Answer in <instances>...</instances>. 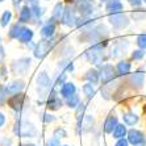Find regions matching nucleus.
Instances as JSON below:
<instances>
[{
    "instance_id": "obj_2",
    "label": "nucleus",
    "mask_w": 146,
    "mask_h": 146,
    "mask_svg": "<svg viewBox=\"0 0 146 146\" xmlns=\"http://www.w3.org/2000/svg\"><path fill=\"white\" fill-rule=\"evenodd\" d=\"M103 48H104L103 44L94 45L90 50H87L86 58H87L91 63H94V65H99V63L103 61Z\"/></svg>"
},
{
    "instance_id": "obj_36",
    "label": "nucleus",
    "mask_w": 146,
    "mask_h": 146,
    "mask_svg": "<svg viewBox=\"0 0 146 146\" xmlns=\"http://www.w3.org/2000/svg\"><path fill=\"white\" fill-rule=\"evenodd\" d=\"M46 146H61V142H59V139L57 137H53L50 141H48Z\"/></svg>"
},
{
    "instance_id": "obj_8",
    "label": "nucleus",
    "mask_w": 146,
    "mask_h": 146,
    "mask_svg": "<svg viewBox=\"0 0 146 146\" xmlns=\"http://www.w3.org/2000/svg\"><path fill=\"white\" fill-rule=\"evenodd\" d=\"M117 125H119L117 117H116V115L111 113V115H109L108 117L106 119V121H104L103 129H104V132H106V133H113V130L116 129V126H117Z\"/></svg>"
},
{
    "instance_id": "obj_4",
    "label": "nucleus",
    "mask_w": 146,
    "mask_h": 146,
    "mask_svg": "<svg viewBox=\"0 0 146 146\" xmlns=\"http://www.w3.org/2000/svg\"><path fill=\"white\" fill-rule=\"evenodd\" d=\"M99 72H100V82H102L103 84L109 83V82L113 80L116 76L115 68H113L112 65H103Z\"/></svg>"
},
{
    "instance_id": "obj_28",
    "label": "nucleus",
    "mask_w": 146,
    "mask_h": 146,
    "mask_svg": "<svg viewBox=\"0 0 146 146\" xmlns=\"http://www.w3.org/2000/svg\"><path fill=\"white\" fill-rule=\"evenodd\" d=\"M17 63H19V68H17L16 71L25 72L27 71V68L31 66V58H23V59H20Z\"/></svg>"
},
{
    "instance_id": "obj_25",
    "label": "nucleus",
    "mask_w": 146,
    "mask_h": 146,
    "mask_svg": "<svg viewBox=\"0 0 146 146\" xmlns=\"http://www.w3.org/2000/svg\"><path fill=\"white\" fill-rule=\"evenodd\" d=\"M32 38H33V31H32V29H28V28H24V31L20 34L19 40H20L21 42L27 44V42H31Z\"/></svg>"
},
{
    "instance_id": "obj_16",
    "label": "nucleus",
    "mask_w": 146,
    "mask_h": 146,
    "mask_svg": "<svg viewBox=\"0 0 146 146\" xmlns=\"http://www.w3.org/2000/svg\"><path fill=\"white\" fill-rule=\"evenodd\" d=\"M32 17V8H29V5H25V7L21 8L20 11V16H19V23H28Z\"/></svg>"
},
{
    "instance_id": "obj_44",
    "label": "nucleus",
    "mask_w": 146,
    "mask_h": 146,
    "mask_svg": "<svg viewBox=\"0 0 146 146\" xmlns=\"http://www.w3.org/2000/svg\"><path fill=\"white\" fill-rule=\"evenodd\" d=\"M24 146H36V145H32V143H29V145H24Z\"/></svg>"
},
{
    "instance_id": "obj_46",
    "label": "nucleus",
    "mask_w": 146,
    "mask_h": 146,
    "mask_svg": "<svg viewBox=\"0 0 146 146\" xmlns=\"http://www.w3.org/2000/svg\"><path fill=\"white\" fill-rule=\"evenodd\" d=\"M1 1H4V0H0V3H1Z\"/></svg>"
},
{
    "instance_id": "obj_14",
    "label": "nucleus",
    "mask_w": 146,
    "mask_h": 146,
    "mask_svg": "<svg viewBox=\"0 0 146 146\" xmlns=\"http://www.w3.org/2000/svg\"><path fill=\"white\" fill-rule=\"evenodd\" d=\"M130 82L133 83V86H134L136 88H141L143 86V82H145V74H143L141 70L134 72V74L130 76Z\"/></svg>"
},
{
    "instance_id": "obj_32",
    "label": "nucleus",
    "mask_w": 146,
    "mask_h": 146,
    "mask_svg": "<svg viewBox=\"0 0 146 146\" xmlns=\"http://www.w3.org/2000/svg\"><path fill=\"white\" fill-rule=\"evenodd\" d=\"M54 137H57V138H65V137H67V132L63 128H58V129L54 130Z\"/></svg>"
},
{
    "instance_id": "obj_31",
    "label": "nucleus",
    "mask_w": 146,
    "mask_h": 146,
    "mask_svg": "<svg viewBox=\"0 0 146 146\" xmlns=\"http://www.w3.org/2000/svg\"><path fill=\"white\" fill-rule=\"evenodd\" d=\"M137 45L139 49H146V34H139L137 37Z\"/></svg>"
},
{
    "instance_id": "obj_18",
    "label": "nucleus",
    "mask_w": 146,
    "mask_h": 146,
    "mask_svg": "<svg viewBox=\"0 0 146 146\" xmlns=\"http://www.w3.org/2000/svg\"><path fill=\"white\" fill-rule=\"evenodd\" d=\"M122 120H124L126 125H136L139 119L134 112H125L122 115Z\"/></svg>"
},
{
    "instance_id": "obj_24",
    "label": "nucleus",
    "mask_w": 146,
    "mask_h": 146,
    "mask_svg": "<svg viewBox=\"0 0 146 146\" xmlns=\"http://www.w3.org/2000/svg\"><path fill=\"white\" fill-rule=\"evenodd\" d=\"M65 8L61 3H57L54 7V11H53V20H58L62 21V17H63V12H65Z\"/></svg>"
},
{
    "instance_id": "obj_11",
    "label": "nucleus",
    "mask_w": 146,
    "mask_h": 146,
    "mask_svg": "<svg viewBox=\"0 0 146 146\" xmlns=\"http://www.w3.org/2000/svg\"><path fill=\"white\" fill-rule=\"evenodd\" d=\"M59 107H62V100L58 98L55 91L53 90V91L50 92V96H49V100H48V108L55 111V109H58Z\"/></svg>"
},
{
    "instance_id": "obj_9",
    "label": "nucleus",
    "mask_w": 146,
    "mask_h": 146,
    "mask_svg": "<svg viewBox=\"0 0 146 146\" xmlns=\"http://www.w3.org/2000/svg\"><path fill=\"white\" fill-rule=\"evenodd\" d=\"M94 117L92 116H84L83 119H82V121L78 122V126H79V132L82 133H86L88 132V130H91L92 128H94Z\"/></svg>"
},
{
    "instance_id": "obj_12",
    "label": "nucleus",
    "mask_w": 146,
    "mask_h": 146,
    "mask_svg": "<svg viewBox=\"0 0 146 146\" xmlns=\"http://www.w3.org/2000/svg\"><path fill=\"white\" fill-rule=\"evenodd\" d=\"M24 87H25L24 82L23 80H16V82H13V83L8 84L7 88H5V91H7L8 95H16V94H19Z\"/></svg>"
},
{
    "instance_id": "obj_37",
    "label": "nucleus",
    "mask_w": 146,
    "mask_h": 146,
    "mask_svg": "<svg viewBox=\"0 0 146 146\" xmlns=\"http://www.w3.org/2000/svg\"><path fill=\"white\" fill-rule=\"evenodd\" d=\"M42 119H44L45 122H53L55 120V117L54 116H51V115H49V113H44V117H42Z\"/></svg>"
},
{
    "instance_id": "obj_6",
    "label": "nucleus",
    "mask_w": 146,
    "mask_h": 146,
    "mask_svg": "<svg viewBox=\"0 0 146 146\" xmlns=\"http://www.w3.org/2000/svg\"><path fill=\"white\" fill-rule=\"evenodd\" d=\"M128 141H129V143L136 146L142 145V143H145V136H143V133L141 130L130 129L128 132Z\"/></svg>"
},
{
    "instance_id": "obj_3",
    "label": "nucleus",
    "mask_w": 146,
    "mask_h": 146,
    "mask_svg": "<svg viewBox=\"0 0 146 146\" xmlns=\"http://www.w3.org/2000/svg\"><path fill=\"white\" fill-rule=\"evenodd\" d=\"M53 45H54V42H51L50 38H49V40L40 41V42L36 45V48H34V55H36V58L42 59V58L50 51V49L53 48Z\"/></svg>"
},
{
    "instance_id": "obj_15",
    "label": "nucleus",
    "mask_w": 146,
    "mask_h": 146,
    "mask_svg": "<svg viewBox=\"0 0 146 146\" xmlns=\"http://www.w3.org/2000/svg\"><path fill=\"white\" fill-rule=\"evenodd\" d=\"M107 11L109 13H120L122 11V3L120 0H109L107 4Z\"/></svg>"
},
{
    "instance_id": "obj_27",
    "label": "nucleus",
    "mask_w": 146,
    "mask_h": 146,
    "mask_svg": "<svg viewBox=\"0 0 146 146\" xmlns=\"http://www.w3.org/2000/svg\"><path fill=\"white\" fill-rule=\"evenodd\" d=\"M23 31H24V28H23L20 24H19V23H17V24H15L13 27L11 28L9 36L12 38H17V40H19V37H20V34L23 33Z\"/></svg>"
},
{
    "instance_id": "obj_38",
    "label": "nucleus",
    "mask_w": 146,
    "mask_h": 146,
    "mask_svg": "<svg viewBox=\"0 0 146 146\" xmlns=\"http://www.w3.org/2000/svg\"><path fill=\"white\" fill-rule=\"evenodd\" d=\"M115 146H129V141L125 138H120L117 142H116Z\"/></svg>"
},
{
    "instance_id": "obj_10",
    "label": "nucleus",
    "mask_w": 146,
    "mask_h": 146,
    "mask_svg": "<svg viewBox=\"0 0 146 146\" xmlns=\"http://www.w3.org/2000/svg\"><path fill=\"white\" fill-rule=\"evenodd\" d=\"M75 21H76V19H75L74 11H72L70 7L65 8L63 17H62V23H63L65 25H67V27H72V25L75 24Z\"/></svg>"
},
{
    "instance_id": "obj_35",
    "label": "nucleus",
    "mask_w": 146,
    "mask_h": 146,
    "mask_svg": "<svg viewBox=\"0 0 146 146\" xmlns=\"http://www.w3.org/2000/svg\"><path fill=\"white\" fill-rule=\"evenodd\" d=\"M143 55H145V53L142 51V49H141V50H134L132 54V58L136 59V61H138V59H142Z\"/></svg>"
},
{
    "instance_id": "obj_48",
    "label": "nucleus",
    "mask_w": 146,
    "mask_h": 146,
    "mask_svg": "<svg viewBox=\"0 0 146 146\" xmlns=\"http://www.w3.org/2000/svg\"><path fill=\"white\" fill-rule=\"evenodd\" d=\"M63 146H67V145H63Z\"/></svg>"
},
{
    "instance_id": "obj_34",
    "label": "nucleus",
    "mask_w": 146,
    "mask_h": 146,
    "mask_svg": "<svg viewBox=\"0 0 146 146\" xmlns=\"http://www.w3.org/2000/svg\"><path fill=\"white\" fill-rule=\"evenodd\" d=\"M32 15H34V17H36V19H38V17L42 15V11H41L40 5H37V4H33V7H32Z\"/></svg>"
},
{
    "instance_id": "obj_29",
    "label": "nucleus",
    "mask_w": 146,
    "mask_h": 146,
    "mask_svg": "<svg viewBox=\"0 0 146 146\" xmlns=\"http://www.w3.org/2000/svg\"><path fill=\"white\" fill-rule=\"evenodd\" d=\"M84 111H86V104L84 103H80L78 107H76V112H75V116H76V120L82 121V119L84 117Z\"/></svg>"
},
{
    "instance_id": "obj_7",
    "label": "nucleus",
    "mask_w": 146,
    "mask_h": 146,
    "mask_svg": "<svg viewBox=\"0 0 146 146\" xmlns=\"http://www.w3.org/2000/svg\"><path fill=\"white\" fill-rule=\"evenodd\" d=\"M37 87H38V91H48L50 88L51 86V82H50V78L46 71H42L37 75Z\"/></svg>"
},
{
    "instance_id": "obj_5",
    "label": "nucleus",
    "mask_w": 146,
    "mask_h": 146,
    "mask_svg": "<svg viewBox=\"0 0 146 146\" xmlns=\"http://www.w3.org/2000/svg\"><path fill=\"white\" fill-rule=\"evenodd\" d=\"M109 21H111V24L115 28H117V29H121V28L126 27V25L129 24V20H128L121 12H120V13H109Z\"/></svg>"
},
{
    "instance_id": "obj_47",
    "label": "nucleus",
    "mask_w": 146,
    "mask_h": 146,
    "mask_svg": "<svg viewBox=\"0 0 146 146\" xmlns=\"http://www.w3.org/2000/svg\"><path fill=\"white\" fill-rule=\"evenodd\" d=\"M143 1H145V3H146V0H143Z\"/></svg>"
},
{
    "instance_id": "obj_40",
    "label": "nucleus",
    "mask_w": 146,
    "mask_h": 146,
    "mask_svg": "<svg viewBox=\"0 0 146 146\" xmlns=\"http://www.w3.org/2000/svg\"><path fill=\"white\" fill-rule=\"evenodd\" d=\"M3 100H4V96H3V91H1V87H0V104L3 103Z\"/></svg>"
},
{
    "instance_id": "obj_22",
    "label": "nucleus",
    "mask_w": 146,
    "mask_h": 146,
    "mask_svg": "<svg viewBox=\"0 0 146 146\" xmlns=\"http://www.w3.org/2000/svg\"><path fill=\"white\" fill-rule=\"evenodd\" d=\"M54 32H55V27H54V24H46L42 29H41V36L44 38H50L53 34H54Z\"/></svg>"
},
{
    "instance_id": "obj_23",
    "label": "nucleus",
    "mask_w": 146,
    "mask_h": 146,
    "mask_svg": "<svg viewBox=\"0 0 146 146\" xmlns=\"http://www.w3.org/2000/svg\"><path fill=\"white\" fill-rule=\"evenodd\" d=\"M65 103H66V106L70 107V108H76V107L80 104V99H79V95L74 94V95L68 96V98H66Z\"/></svg>"
},
{
    "instance_id": "obj_30",
    "label": "nucleus",
    "mask_w": 146,
    "mask_h": 146,
    "mask_svg": "<svg viewBox=\"0 0 146 146\" xmlns=\"http://www.w3.org/2000/svg\"><path fill=\"white\" fill-rule=\"evenodd\" d=\"M11 19H12V12L11 11H5L3 15H1V25L3 27H7L9 24Z\"/></svg>"
},
{
    "instance_id": "obj_17",
    "label": "nucleus",
    "mask_w": 146,
    "mask_h": 146,
    "mask_svg": "<svg viewBox=\"0 0 146 146\" xmlns=\"http://www.w3.org/2000/svg\"><path fill=\"white\" fill-rule=\"evenodd\" d=\"M11 107L13 109H16V111H20L21 108H23V106H24V95H19V94H16V95L13 96V99H11Z\"/></svg>"
},
{
    "instance_id": "obj_26",
    "label": "nucleus",
    "mask_w": 146,
    "mask_h": 146,
    "mask_svg": "<svg viewBox=\"0 0 146 146\" xmlns=\"http://www.w3.org/2000/svg\"><path fill=\"white\" fill-rule=\"evenodd\" d=\"M83 92H84V95L87 96V99H92L94 96H95V87H94V84L92 83H86L84 86H83Z\"/></svg>"
},
{
    "instance_id": "obj_33",
    "label": "nucleus",
    "mask_w": 146,
    "mask_h": 146,
    "mask_svg": "<svg viewBox=\"0 0 146 146\" xmlns=\"http://www.w3.org/2000/svg\"><path fill=\"white\" fill-rule=\"evenodd\" d=\"M66 74L65 72H62L61 75H58V78H57V80H55V83H54V86H57V87H61V84L63 86L66 83Z\"/></svg>"
},
{
    "instance_id": "obj_43",
    "label": "nucleus",
    "mask_w": 146,
    "mask_h": 146,
    "mask_svg": "<svg viewBox=\"0 0 146 146\" xmlns=\"http://www.w3.org/2000/svg\"><path fill=\"white\" fill-rule=\"evenodd\" d=\"M100 1H103V3H108L109 0H100Z\"/></svg>"
},
{
    "instance_id": "obj_41",
    "label": "nucleus",
    "mask_w": 146,
    "mask_h": 146,
    "mask_svg": "<svg viewBox=\"0 0 146 146\" xmlns=\"http://www.w3.org/2000/svg\"><path fill=\"white\" fill-rule=\"evenodd\" d=\"M3 124H4V116L0 113V126L3 125Z\"/></svg>"
},
{
    "instance_id": "obj_20",
    "label": "nucleus",
    "mask_w": 146,
    "mask_h": 146,
    "mask_svg": "<svg viewBox=\"0 0 146 146\" xmlns=\"http://www.w3.org/2000/svg\"><path fill=\"white\" fill-rule=\"evenodd\" d=\"M128 134V130H126V126L124 124H119L116 126V129L113 130L112 133V137L116 139H120V138H124V137Z\"/></svg>"
},
{
    "instance_id": "obj_13",
    "label": "nucleus",
    "mask_w": 146,
    "mask_h": 146,
    "mask_svg": "<svg viewBox=\"0 0 146 146\" xmlns=\"http://www.w3.org/2000/svg\"><path fill=\"white\" fill-rule=\"evenodd\" d=\"M74 94H76V87H75V84L71 83V82H66L65 84L61 87V95L65 99L74 95Z\"/></svg>"
},
{
    "instance_id": "obj_45",
    "label": "nucleus",
    "mask_w": 146,
    "mask_h": 146,
    "mask_svg": "<svg viewBox=\"0 0 146 146\" xmlns=\"http://www.w3.org/2000/svg\"><path fill=\"white\" fill-rule=\"evenodd\" d=\"M86 1H92V0H86Z\"/></svg>"
},
{
    "instance_id": "obj_21",
    "label": "nucleus",
    "mask_w": 146,
    "mask_h": 146,
    "mask_svg": "<svg viewBox=\"0 0 146 146\" xmlns=\"http://www.w3.org/2000/svg\"><path fill=\"white\" fill-rule=\"evenodd\" d=\"M86 79H87L90 83L95 84V83H98V82L100 80V72H99L98 70H95V68H91V70H88L87 74H86Z\"/></svg>"
},
{
    "instance_id": "obj_42",
    "label": "nucleus",
    "mask_w": 146,
    "mask_h": 146,
    "mask_svg": "<svg viewBox=\"0 0 146 146\" xmlns=\"http://www.w3.org/2000/svg\"><path fill=\"white\" fill-rule=\"evenodd\" d=\"M12 1H13L15 5H19V4H20L21 1H23V0H12Z\"/></svg>"
},
{
    "instance_id": "obj_39",
    "label": "nucleus",
    "mask_w": 146,
    "mask_h": 146,
    "mask_svg": "<svg viewBox=\"0 0 146 146\" xmlns=\"http://www.w3.org/2000/svg\"><path fill=\"white\" fill-rule=\"evenodd\" d=\"M129 3L133 7H139L141 5V0H129Z\"/></svg>"
},
{
    "instance_id": "obj_19",
    "label": "nucleus",
    "mask_w": 146,
    "mask_h": 146,
    "mask_svg": "<svg viewBox=\"0 0 146 146\" xmlns=\"http://www.w3.org/2000/svg\"><path fill=\"white\" fill-rule=\"evenodd\" d=\"M130 68H132V66H130L129 62L128 61H121V62L117 63L116 70H117L119 75H128L130 72Z\"/></svg>"
},
{
    "instance_id": "obj_1",
    "label": "nucleus",
    "mask_w": 146,
    "mask_h": 146,
    "mask_svg": "<svg viewBox=\"0 0 146 146\" xmlns=\"http://www.w3.org/2000/svg\"><path fill=\"white\" fill-rule=\"evenodd\" d=\"M15 133H16L17 136L20 137H24V138H32V137H36L37 134V129H36V126L29 121H20L17 122L16 128H15Z\"/></svg>"
}]
</instances>
